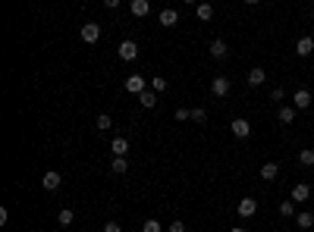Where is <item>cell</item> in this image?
Instances as JSON below:
<instances>
[{
  "label": "cell",
  "instance_id": "1",
  "mask_svg": "<svg viewBox=\"0 0 314 232\" xmlns=\"http://www.w3.org/2000/svg\"><path fill=\"white\" fill-rule=\"evenodd\" d=\"M308 198H311V185H308V182H295V185H292V192H289V201L305 204Z\"/></svg>",
  "mask_w": 314,
  "mask_h": 232
},
{
  "label": "cell",
  "instance_id": "33",
  "mask_svg": "<svg viewBox=\"0 0 314 232\" xmlns=\"http://www.w3.org/2000/svg\"><path fill=\"white\" fill-rule=\"evenodd\" d=\"M104 6H107V10H116V6H120V0H104Z\"/></svg>",
  "mask_w": 314,
  "mask_h": 232
},
{
  "label": "cell",
  "instance_id": "30",
  "mask_svg": "<svg viewBox=\"0 0 314 232\" xmlns=\"http://www.w3.org/2000/svg\"><path fill=\"white\" fill-rule=\"evenodd\" d=\"M283 98H286V88H273V91H270V100H273V104H280Z\"/></svg>",
  "mask_w": 314,
  "mask_h": 232
},
{
  "label": "cell",
  "instance_id": "10",
  "mask_svg": "<svg viewBox=\"0 0 314 232\" xmlns=\"http://www.w3.org/2000/svg\"><path fill=\"white\" fill-rule=\"evenodd\" d=\"M157 19H160V26H164V28H173V26L179 22V13L167 6V10H160V16H157Z\"/></svg>",
  "mask_w": 314,
  "mask_h": 232
},
{
  "label": "cell",
  "instance_id": "31",
  "mask_svg": "<svg viewBox=\"0 0 314 232\" xmlns=\"http://www.w3.org/2000/svg\"><path fill=\"white\" fill-rule=\"evenodd\" d=\"M104 232H123V226L116 223V220H107V223H104Z\"/></svg>",
  "mask_w": 314,
  "mask_h": 232
},
{
  "label": "cell",
  "instance_id": "24",
  "mask_svg": "<svg viewBox=\"0 0 314 232\" xmlns=\"http://www.w3.org/2000/svg\"><path fill=\"white\" fill-rule=\"evenodd\" d=\"M95 126H98V129H101V132H107V129H110V126H113V120H110V116H107V113H101V116H95Z\"/></svg>",
  "mask_w": 314,
  "mask_h": 232
},
{
  "label": "cell",
  "instance_id": "13",
  "mask_svg": "<svg viewBox=\"0 0 314 232\" xmlns=\"http://www.w3.org/2000/svg\"><path fill=\"white\" fill-rule=\"evenodd\" d=\"M138 104H142L145 110H154V107H157V91H148V88H145L142 94H138Z\"/></svg>",
  "mask_w": 314,
  "mask_h": 232
},
{
  "label": "cell",
  "instance_id": "4",
  "mask_svg": "<svg viewBox=\"0 0 314 232\" xmlns=\"http://www.w3.org/2000/svg\"><path fill=\"white\" fill-rule=\"evenodd\" d=\"M79 34H82L85 44H98V41H101V26H98V22H85Z\"/></svg>",
  "mask_w": 314,
  "mask_h": 232
},
{
  "label": "cell",
  "instance_id": "12",
  "mask_svg": "<svg viewBox=\"0 0 314 232\" xmlns=\"http://www.w3.org/2000/svg\"><path fill=\"white\" fill-rule=\"evenodd\" d=\"M126 91H132V94L138 98L145 91V78L142 76H129V78H126Z\"/></svg>",
  "mask_w": 314,
  "mask_h": 232
},
{
  "label": "cell",
  "instance_id": "18",
  "mask_svg": "<svg viewBox=\"0 0 314 232\" xmlns=\"http://www.w3.org/2000/svg\"><path fill=\"white\" fill-rule=\"evenodd\" d=\"M110 172H113V176H123V172H129V160H126V157H113Z\"/></svg>",
  "mask_w": 314,
  "mask_h": 232
},
{
  "label": "cell",
  "instance_id": "11",
  "mask_svg": "<svg viewBox=\"0 0 314 232\" xmlns=\"http://www.w3.org/2000/svg\"><path fill=\"white\" fill-rule=\"evenodd\" d=\"M295 54L298 56H311L314 54V38H308V34H305V38H298L295 41Z\"/></svg>",
  "mask_w": 314,
  "mask_h": 232
},
{
  "label": "cell",
  "instance_id": "5",
  "mask_svg": "<svg viewBox=\"0 0 314 232\" xmlns=\"http://www.w3.org/2000/svg\"><path fill=\"white\" fill-rule=\"evenodd\" d=\"M311 100H314V98H311V91H308V88H298L295 94H292V107H295V110H308V107H311Z\"/></svg>",
  "mask_w": 314,
  "mask_h": 232
},
{
  "label": "cell",
  "instance_id": "2",
  "mask_svg": "<svg viewBox=\"0 0 314 232\" xmlns=\"http://www.w3.org/2000/svg\"><path fill=\"white\" fill-rule=\"evenodd\" d=\"M60 185H63V176H60L57 170H48V172L41 176V188H44V192H57Z\"/></svg>",
  "mask_w": 314,
  "mask_h": 232
},
{
  "label": "cell",
  "instance_id": "26",
  "mask_svg": "<svg viewBox=\"0 0 314 232\" xmlns=\"http://www.w3.org/2000/svg\"><path fill=\"white\" fill-rule=\"evenodd\" d=\"M142 232H164V226H160V220H145Z\"/></svg>",
  "mask_w": 314,
  "mask_h": 232
},
{
  "label": "cell",
  "instance_id": "25",
  "mask_svg": "<svg viewBox=\"0 0 314 232\" xmlns=\"http://www.w3.org/2000/svg\"><path fill=\"white\" fill-rule=\"evenodd\" d=\"M173 120H176V122L192 120V110H189V107H176V110H173Z\"/></svg>",
  "mask_w": 314,
  "mask_h": 232
},
{
  "label": "cell",
  "instance_id": "6",
  "mask_svg": "<svg viewBox=\"0 0 314 232\" xmlns=\"http://www.w3.org/2000/svg\"><path fill=\"white\" fill-rule=\"evenodd\" d=\"M135 56H138V44H135V41H120V60L132 63Z\"/></svg>",
  "mask_w": 314,
  "mask_h": 232
},
{
  "label": "cell",
  "instance_id": "38",
  "mask_svg": "<svg viewBox=\"0 0 314 232\" xmlns=\"http://www.w3.org/2000/svg\"><path fill=\"white\" fill-rule=\"evenodd\" d=\"M211 4H214V0H211Z\"/></svg>",
  "mask_w": 314,
  "mask_h": 232
},
{
  "label": "cell",
  "instance_id": "29",
  "mask_svg": "<svg viewBox=\"0 0 314 232\" xmlns=\"http://www.w3.org/2000/svg\"><path fill=\"white\" fill-rule=\"evenodd\" d=\"M151 88H154V91H164V88H167V78H164V76H154V78H151Z\"/></svg>",
  "mask_w": 314,
  "mask_h": 232
},
{
  "label": "cell",
  "instance_id": "14",
  "mask_svg": "<svg viewBox=\"0 0 314 232\" xmlns=\"http://www.w3.org/2000/svg\"><path fill=\"white\" fill-rule=\"evenodd\" d=\"M129 13H132V16H148V13H151V0H132V4H129Z\"/></svg>",
  "mask_w": 314,
  "mask_h": 232
},
{
  "label": "cell",
  "instance_id": "36",
  "mask_svg": "<svg viewBox=\"0 0 314 232\" xmlns=\"http://www.w3.org/2000/svg\"><path fill=\"white\" fill-rule=\"evenodd\" d=\"M185 4H189V6H195V4H198V0H185Z\"/></svg>",
  "mask_w": 314,
  "mask_h": 232
},
{
  "label": "cell",
  "instance_id": "23",
  "mask_svg": "<svg viewBox=\"0 0 314 232\" xmlns=\"http://www.w3.org/2000/svg\"><path fill=\"white\" fill-rule=\"evenodd\" d=\"M73 220H76V214L69 210V207H63V210L57 214V223H60V226H73Z\"/></svg>",
  "mask_w": 314,
  "mask_h": 232
},
{
  "label": "cell",
  "instance_id": "7",
  "mask_svg": "<svg viewBox=\"0 0 314 232\" xmlns=\"http://www.w3.org/2000/svg\"><path fill=\"white\" fill-rule=\"evenodd\" d=\"M211 94L214 98H226L229 94V78L226 76H217L214 82H211Z\"/></svg>",
  "mask_w": 314,
  "mask_h": 232
},
{
  "label": "cell",
  "instance_id": "8",
  "mask_svg": "<svg viewBox=\"0 0 314 232\" xmlns=\"http://www.w3.org/2000/svg\"><path fill=\"white\" fill-rule=\"evenodd\" d=\"M264 82H267L264 66H251V69H248V85H251V88H258V85H264Z\"/></svg>",
  "mask_w": 314,
  "mask_h": 232
},
{
  "label": "cell",
  "instance_id": "20",
  "mask_svg": "<svg viewBox=\"0 0 314 232\" xmlns=\"http://www.w3.org/2000/svg\"><path fill=\"white\" fill-rule=\"evenodd\" d=\"M276 176H280V166H276V164H264L261 166V179L264 182H273Z\"/></svg>",
  "mask_w": 314,
  "mask_h": 232
},
{
  "label": "cell",
  "instance_id": "19",
  "mask_svg": "<svg viewBox=\"0 0 314 232\" xmlns=\"http://www.w3.org/2000/svg\"><path fill=\"white\" fill-rule=\"evenodd\" d=\"M110 150H113V157H126L129 142H126V138H113V142H110Z\"/></svg>",
  "mask_w": 314,
  "mask_h": 232
},
{
  "label": "cell",
  "instance_id": "21",
  "mask_svg": "<svg viewBox=\"0 0 314 232\" xmlns=\"http://www.w3.org/2000/svg\"><path fill=\"white\" fill-rule=\"evenodd\" d=\"M276 120H280L283 126H292V122H295V107H280V113H276Z\"/></svg>",
  "mask_w": 314,
  "mask_h": 232
},
{
  "label": "cell",
  "instance_id": "16",
  "mask_svg": "<svg viewBox=\"0 0 314 232\" xmlns=\"http://www.w3.org/2000/svg\"><path fill=\"white\" fill-rule=\"evenodd\" d=\"M295 226H298V229H311V226H314V214H311V210H298V214H295Z\"/></svg>",
  "mask_w": 314,
  "mask_h": 232
},
{
  "label": "cell",
  "instance_id": "3",
  "mask_svg": "<svg viewBox=\"0 0 314 232\" xmlns=\"http://www.w3.org/2000/svg\"><path fill=\"white\" fill-rule=\"evenodd\" d=\"M229 132L236 135V138H248L251 135V122L245 120V116H236V120L229 122Z\"/></svg>",
  "mask_w": 314,
  "mask_h": 232
},
{
  "label": "cell",
  "instance_id": "9",
  "mask_svg": "<svg viewBox=\"0 0 314 232\" xmlns=\"http://www.w3.org/2000/svg\"><path fill=\"white\" fill-rule=\"evenodd\" d=\"M236 210H239V216H254V214H258V201H254V198H242Z\"/></svg>",
  "mask_w": 314,
  "mask_h": 232
},
{
  "label": "cell",
  "instance_id": "37",
  "mask_svg": "<svg viewBox=\"0 0 314 232\" xmlns=\"http://www.w3.org/2000/svg\"><path fill=\"white\" fill-rule=\"evenodd\" d=\"M311 13H314V4H311Z\"/></svg>",
  "mask_w": 314,
  "mask_h": 232
},
{
  "label": "cell",
  "instance_id": "35",
  "mask_svg": "<svg viewBox=\"0 0 314 232\" xmlns=\"http://www.w3.org/2000/svg\"><path fill=\"white\" fill-rule=\"evenodd\" d=\"M229 232H245V229H242V226H232V229H229Z\"/></svg>",
  "mask_w": 314,
  "mask_h": 232
},
{
  "label": "cell",
  "instance_id": "34",
  "mask_svg": "<svg viewBox=\"0 0 314 232\" xmlns=\"http://www.w3.org/2000/svg\"><path fill=\"white\" fill-rule=\"evenodd\" d=\"M245 4H248V6H258V4H261V0H245Z\"/></svg>",
  "mask_w": 314,
  "mask_h": 232
},
{
  "label": "cell",
  "instance_id": "17",
  "mask_svg": "<svg viewBox=\"0 0 314 232\" xmlns=\"http://www.w3.org/2000/svg\"><path fill=\"white\" fill-rule=\"evenodd\" d=\"M229 54V48H226V41H220V38H214L211 41V56H217V60H223V56Z\"/></svg>",
  "mask_w": 314,
  "mask_h": 232
},
{
  "label": "cell",
  "instance_id": "27",
  "mask_svg": "<svg viewBox=\"0 0 314 232\" xmlns=\"http://www.w3.org/2000/svg\"><path fill=\"white\" fill-rule=\"evenodd\" d=\"M280 216H295V201H283L280 204Z\"/></svg>",
  "mask_w": 314,
  "mask_h": 232
},
{
  "label": "cell",
  "instance_id": "32",
  "mask_svg": "<svg viewBox=\"0 0 314 232\" xmlns=\"http://www.w3.org/2000/svg\"><path fill=\"white\" fill-rule=\"evenodd\" d=\"M170 232H185V223H182V220H173V223H170Z\"/></svg>",
  "mask_w": 314,
  "mask_h": 232
},
{
  "label": "cell",
  "instance_id": "15",
  "mask_svg": "<svg viewBox=\"0 0 314 232\" xmlns=\"http://www.w3.org/2000/svg\"><path fill=\"white\" fill-rule=\"evenodd\" d=\"M195 16H198L201 22H211L214 19V4H211V0H207V4H198V6H195Z\"/></svg>",
  "mask_w": 314,
  "mask_h": 232
},
{
  "label": "cell",
  "instance_id": "28",
  "mask_svg": "<svg viewBox=\"0 0 314 232\" xmlns=\"http://www.w3.org/2000/svg\"><path fill=\"white\" fill-rule=\"evenodd\" d=\"M192 120H195V122H207V110H204V107H195V110H192Z\"/></svg>",
  "mask_w": 314,
  "mask_h": 232
},
{
  "label": "cell",
  "instance_id": "22",
  "mask_svg": "<svg viewBox=\"0 0 314 232\" xmlns=\"http://www.w3.org/2000/svg\"><path fill=\"white\" fill-rule=\"evenodd\" d=\"M298 166H314V148H308V150H298Z\"/></svg>",
  "mask_w": 314,
  "mask_h": 232
}]
</instances>
